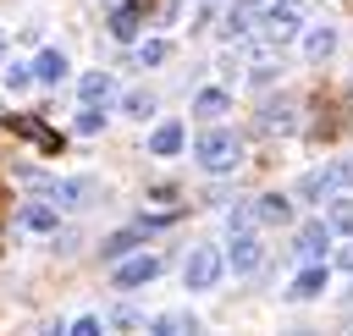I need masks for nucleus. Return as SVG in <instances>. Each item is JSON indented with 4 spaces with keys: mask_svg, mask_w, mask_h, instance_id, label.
Masks as SVG:
<instances>
[{
    "mask_svg": "<svg viewBox=\"0 0 353 336\" xmlns=\"http://www.w3.org/2000/svg\"><path fill=\"white\" fill-rule=\"evenodd\" d=\"M132 55H138V66H160V61L171 55V44H165V39H138Z\"/></svg>",
    "mask_w": 353,
    "mask_h": 336,
    "instance_id": "nucleus-23",
    "label": "nucleus"
},
{
    "mask_svg": "<svg viewBox=\"0 0 353 336\" xmlns=\"http://www.w3.org/2000/svg\"><path fill=\"white\" fill-rule=\"evenodd\" d=\"M265 264V248H259V237L248 231V237H226V270H237V275H254Z\"/></svg>",
    "mask_w": 353,
    "mask_h": 336,
    "instance_id": "nucleus-9",
    "label": "nucleus"
},
{
    "mask_svg": "<svg viewBox=\"0 0 353 336\" xmlns=\"http://www.w3.org/2000/svg\"><path fill=\"white\" fill-rule=\"evenodd\" d=\"M39 77H33V66H6V94H28Z\"/></svg>",
    "mask_w": 353,
    "mask_h": 336,
    "instance_id": "nucleus-24",
    "label": "nucleus"
},
{
    "mask_svg": "<svg viewBox=\"0 0 353 336\" xmlns=\"http://www.w3.org/2000/svg\"><path fill=\"white\" fill-rule=\"evenodd\" d=\"M347 308H353V292H347Z\"/></svg>",
    "mask_w": 353,
    "mask_h": 336,
    "instance_id": "nucleus-32",
    "label": "nucleus"
},
{
    "mask_svg": "<svg viewBox=\"0 0 353 336\" xmlns=\"http://www.w3.org/2000/svg\"><path fill=\"white\" fill-rule=\"evenodd\" d=\"M99 127H105V116H99V110H94V105H88V110H83V116H77V132H83V138H94V132H99Z\"/></svg>",
    "mask_w": 353,
    "mask_h": 336,
    "instance_id": "nucleus-25",
    "label": "nucleus"
},
{
    "mask_svg": "<svg viewBox=\"0 0 353 336\" xmlns=\"http://www.w3.org/2000/svg\"><path fill=\"white\" fill-rule=\"evenodd\" d=\"M160 226H165V220H132V226H121L116 237H105V259H127V253H132L138 242H149Z\"/></svg>",
    "mask_w": 353,
    "mask_h": 336,
    "instance_id": "nucleus-8",
    "label": "nucleus"
},
{
    "mask_svg": "<svg viewBox=\"0 0 353 336\" xmlns=\"http://www.w3.org/2000/svg\"><path fill=\"white\" fill-rule=\"evenodd\" d=\"M149 336H199V314L171 308V314H160V319L149 325Z\"/></svg>",
    "mask_w": 353,
    "mask_h": 336,
    "instance_id": "nucleus-17",
    "label": "nucleus"
},
{
    "mask_svg": "<svg viewBox=\"0 0 353 336\" xmlns=\"http://www.w3.org/2000/svg\"><path fill=\"white\" fill-rule=\"evenodd\" d=\"M17 226L33 231V237H44V231L61 226V209H55V204H22V209H17Z\"/></svg>",
    "mask_w": 353,
    "mask_h": 336,
    "instance_id": "nucleus-12",
    "label": "nucleus"
},
{
    "mask_svg": "<svg viewBox=\"0 0 353 336\" xmlns=\"http://www.w3.org/2000/svg\"><path fill=\"white\" fill-rule=\"evenodd\" d=\"M154 105H160V99H154V94H149V88H132V94H127V99H121V110H127V116H132V121H149V116H154Z\"/></svg>",
    "mask_w": 353,
    "mask_h": 336,
    "instance_id": "nucleus-21",
    "label": "nucleus"
},
{
    "mask_svg": "<svg viewBox=\"0 0 353 336\" xmlns=\"http://www.w3.org/2000/svg\"><path fill=\"white\" fill-rule=\"evenodd\" d=\"M254 132L259 138H298V99L292 94H270L254 116Z\"/></svg>",
    "mask_w": 353,
    "mask_h": 336,
    "instance_id": "nucleus-2",
    "label": "nucleus"
},
{
    "mask_svg": "<svg viewBox=\"0 0 353 336\" xmlns=\"http://www.w3.org/2000/svg\"><path fill=\"white\" fill-rule=\"evenodd\" d=\"M39 336H61V319H44V325H39Z\"/></svg>",
    "mask_w": 353,
    "mask_h": 336,
    "instance_id": "nucleus-29",
    "label": "nucleus"
},
{
    "mask_svg": "<svg viewBox=\"0 0 353 336\" xmlns=\"http://www.w3.org/2000/svg\"><path fill=\"white\" fill-rule=\"evenodd\" d=\"M226 110H232V94H226V88H199V94H193V116H199V121H221Z\"/></svg>",
    "mask_w": 353,
    "mask_h": 336,
    "instance_id": "nucleus-13",
    "label": "nucleus"
},
{
    "mask_svg": "<svg viewBox=\"0 0 353 336\" xmlns=\"http://www.w3.org/2000/svg\"><path fill=\"white\" fill-rule=\"evenodd\" d=\"M110 33L132 44V39H138V11H132V6H116V17H110Z\"/></svg>",
    "mask_w": 353,
    "mask_h": 336,
    "instance_id": "nucleus-22",
    "label": "nucleus"
},
{
    "mask_svg": "<svg viewBox=\"0 0 353 336\" xmlns=\"http://www.w3.org/2000/svg\"><path fill=\"white\" fill-rule=\"evenodd\" d=\"M193 160L204 165V171H237V160H243V138L237 132H226V127H210L204 138H193Z\"/></svg>",
    "mask_w": 353,
    "mask_h": 336,
    "instance_id": "nucleus-1",
    "label": "nucleus"
},
{
    "mask_svg": "<svg viewBox=\"0 0 353 336\" xmlns=\"http://www.w3.org/2000/svg\"><path fill=\"white\" fill-rule=\"evenodd\" d=\"M336 270H347V275H353V242H347V248L336 253Z\"/></svg>",
    "mask_w": 353,
    "mask_h": 336,
    "instance_id": "nucleus-28",
    "label": "nucleus"
},
{
    "mask_svg": "<svg viewBox=\"0 0 353 336\" xmlns=\"http://www.w3.org/2000/svg\"><path fill=\"white\" fill-rule=\"evenodd\" d=\"M33 77H39V83H61V77H66V50H39Z\"/></svg>",
    "mask_w": 353,
    "mask_h": 336,
    "instance_id": "nucleus-19",
    "label": "nucleus"
},
{
    "mask_svg": "<svg viewBox=\"0 0 353 336\" xmlns=\"http://www.w3.org/2000/svg\"><path fill=\"white\" fill-rule=\"evenodd\" d=\"M154 275H160V259H154V253H127V259L110 270V281H116L121 292H132V286H149Z\"/></svg>",
    "mask_w": 353,
    "mask_h": 336,
    "instance_id": "nucleus-7",
    "label": "nucleus"
},
{
    "mask_svg": "<svg viewBox=\"0 0 353 336\" xmlns=\"http://www.w3.org/2000/svg\"><path fill=\"white\" fill-rule=\"evenodd\" d=\"M110 325H116V330H138L143 319H138V308H127V303H121V308L110 314Z\"/></svg>",
    "mask_w": 353,
    "mask_h": 336,
    "instance_id": "nucleus-26",
    "label": "nucleus"
},
{
    "mask_svg": "<svg viewBox=\"0 0 353 336\" xmlns=\"http://www.w3.org/2000/svg\"><path fill=\"white\" fill-rule=\"evenodd\" d=\"M221 275H226V253L221 248H210V242L188 248V264H182V286L188 292H210Z\"/></svg>",
    "mask_w": 353,
    "mask_h": 336,
    "instance_id": "nucleus-3",
    "label": "nucleus"
},
{
    "mask_svg": "<svg viewBox=\"0 0 353 336\" xmlns=\"http://www.w3.org/2000/svg\"><path fill=\"white\" fill-rule=\"evenodd\" d=\"M182 143H188V132H182V121H160V127L149 132V149H154L160 160H171V154H182Z\"/></svg>",
    "mask_w": 353,
    "mask_h": 336,
    "instance_id": "nucleus-14",
    "label": "nucleus"
},
{
    "mask_svg": "<svg viewBox=\"0 0 353 336\" xmlns=\"http://www.w3.org/2000/svg\"><path fill=\"white\" fill-rule=\"evenodd\" d=\"M110 94H116V77H110V72H99V66H94V72H83V77H77V99H83V105H94V110H99Z\"/></svg>",
    "mask_w": 353,
    "mask_h": 336,
    "instance_id": "nucleus-11",
    "label": "nucleus"
},
{
    "mask_svg": "<svg viewBox=\"0 0 353 336\" xmlns=\"http://www.w3.org/2000/svg\"><path fill=\"white\" fill-rule=\"evenodd\" d=\"M254 215H259V226H287L292 220V198L287 193H265V198H254Z\"/></svg>",
    "mask_w": 353,
    "mask_h": 336,
    "instance_id": "nucleus-15",
    "label": "nucleus"
},
{
    "mask_svg": "<svg viewBox=\"0 0 353 336\" xmlns=\"http://www.w3.org/2000/svg\"><path fill=\"white\" fill-rule=\"evenodd\" d=\"M39 187L50 193L55 209H88L94 204V182L88 176H61V182H39Z\"/></svg>",
    "mask_w": 353,
    "mask_h": 336,
    "instance_id": "nucleus-6",
    "label": "nucleus"
},
{
    "mask_svg": "<svg viewBox=\"0 0 353 336\" xmlns=\"http://www.w3.org/2000/svg\"><path fill=\"white\" fill-rule=\"evenodd\" d=\"M325 226H331V237H353V198L347 193L325 204Z\"/></svg>",
    "mask_w": 353,
    "mask_h": 336,
    "instance_id": "nucleus-18",
    "label": "nucleus"
},
{
    "mask_svg": "<svg viewBox=\"0 0 353 336\" xmlns=\"http://www.w3.org/2000/svg\"><path fill=\"white\" fill-rule=\"evenodd\" d=\"M0 55H6V28H0Z\"/></svg>",
    "mask_w": 353,
    "mask_h": 336,
    "instance_id": "nucleus-31",
    "label": "nucleus"
},
{
    "mask_svg": "<svg viewBox=\"0 0 353 336\" xmlns=\"http://www.w3.org/2000/svg\"><path fill=\"white\" fill-rule=\"evenodd\" d=\"M254 28H259V44H265V50H281L287 39H298L303 17H298V6H292V0H281V6H265Z\"/></svg>",
    "mask_w": 353,
    "mask_h": 336,
    "instance_id": "nucleus-4",
    "label": "nucleus"
},
{
    "mask_svg": "<svg viewBox=\"0 0 353 336\" xmlns=\"http://www.w3.org/2000/svg\"><path fill=\"white\" fill-rule=\"evenodd\" d=\"M99 330H105V325H99V319H94V314H83V319H77V325H72V330H66V336H99Z\"/></svg>",
    "mask_w": 353,
    "mask_h": 336,
    "instance_id": "nucleus-27",
    "label": "nucleus"
},
{
    "mask_svg": "<svg viewBox=\"0 0 353 336\" xmlns=\"http://www.w3.org/2000/svg\"><path fill=\"white\" fill-rule=\"evenodd\" d=\"M325 275H331L325 264H309L303 275H292V286H287V297H292V303H309V297H320V292H325Z\"/></svg>",
    "mask_w": 353,
    "mask_h": 336,
    "instance_id": "nucleus-16",
    "label": "nucleus"
},
{
    "mask_svg": "<svg viewBox=\"0 0 353 336\" xmlns=\"http://www.w3.org/2000/svg\"><path fill=\"white\" fill-rule=\"evenodd\" d=\"M287 336H314V330H287Z\"/></svg>",
    "mask_w": 353,
    "mask_h": 336,
    "instance_id": "nucleus-30",
    "label": "nucleus"
},
{
    "mask_svg": "<svg viewBox=\"0 0 353 336\" xmlns=\"http://www.w3.org/2000/svg\"><path fill=\"white\" fill-rule=\"evenodd\" d=\"M325 253H331V226H325V220H309V226H298V259H309V264H325Z\"/></svg>",
    "mask_w": 353,
    "mask_h": 336,
    "instance_id": "nucleus-10",
    "label": "nucleus"
},
{
    "mask_svg": "<svg viewBox=\"0 0 353 336\" xmlns=\"http://www.w3.org/2000/svg\"><path fill=\"white\" fill-rule=\"evenodd\" d=\"M331 50H336V28H309V33H303V55H309V61H325Z\"/></svg>",
    "mask_w": 353,
    "mask_h": 336,
    "instance_id": "nucleus-20",
    "label": "nucleus"
},
{
    "mask_svg": "<svg viewBox=\"0 0 353 336\" xmlns=\"http://www.w3.org/2000/svg\"><path fill=\"white\" fill-rule=\"evenodd\" d=\"M353 182V165L347 160H331V165H320V171H309L303 182H298V198H309V204H331V198H342V187Z\"/></svg>",
    "mask_w": 353,
    "mask_h": 336,
    "instance_id": "nucleus-5",
    "label": "nucleus"
}]
</instances>
